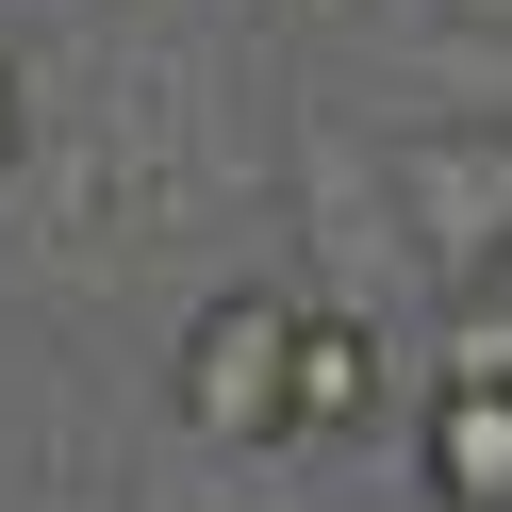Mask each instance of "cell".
Wrapping results in <instances>:
<instances>
[{
    "label": "cell",
    "mask_w": 512,
    "mask_h": 512,
    "mask_svg": "<svg viewBox=\"0 0 512 512\" xmlns=\"http://www.w3.org/2000/svg\"><path fill=\"white\" fill-rule=\"evenodd\" d=\"M281 397H298V298H199V331H182V413H199L215 446H298Z\"/></svg>",
    "instance_id": "1"
},
{
    "label": "cell",
    "mask_w": 512,
    "mask_h": 512,
    "mask_svg": "<svg viewBox=\"0 0 512 512\" xmlns=\"http://www.w3.org/2000/svg\"><path fill=\"white\" fill-rule=\"evenodd\" d=\"M413 215H430L446 281H479L512 248V149H413Z\"/></svg>",
    "instance_id": "2"
},
{
    "label": "cell",
    "mask_w": 512,
    "mask_h": 512,
    "mask_svg": "<svg viewBox=\"0 0 512 512\" xmlns=\"http://www.w3.org/2000/svg\"><path fill=\"white\" fill-rule=\"evenodd\" d=\"M413 463H430V496H446V512H512V397L430 380V413H413Z\"/></svg>",
    "instance_id": "3"
},
{
    "label": "cell",
    "mask_w": 512,
    "mask_h": 512,
    "mask_svg": "<svg viewBox=\"0 0 512 512\" xmlns=\"http://www.w3.org/2000/svg\"><path fill=\"white\" fill-rule=\"evenodd\" d=\"M364 413H380V331H364V314H298V397H281V430H364Z\"/></svg>",
    "instance_id": "4"
},
{
    "label": "cell",
    "mask_w": 512,
    "mask_h": 512,
    "mask_svg": "<svg viewBox=\"0 0 512 512\" xmlns=\"http://www.w3.org/2000/svg\"><path fill=\"white\" fill-rule=\"evenodd\" d=\"M430 380H463V397H512V298H463L446 314V364Z\"/></svg>",
    "instance_id": "5"
},
{
    "label": "cell",
    "mask_w": 512,
    "mask_h": 512,
    "mask_svg": "<svg viewBox=\"0 0 512 512\" xmlns=\"http://www.w3.org/2000/svg\"><path fill=\"white\" fill-rule=\"evenodd\" d=\"M17 133H34V100H17V67H0V166H17Z\"/></svg>",
    "instance_id": "6"
}]
</instances>
